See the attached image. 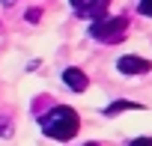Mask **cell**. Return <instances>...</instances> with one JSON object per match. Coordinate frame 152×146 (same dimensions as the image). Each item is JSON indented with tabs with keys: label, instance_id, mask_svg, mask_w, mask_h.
I'll use <instances>...</instances> for the list:
<instances>
[{
	"label": "cell",
	"instance_id": "1",
	"mask_svg": "<svg viewBox=\"0 0 152 146\" xmlns=\"http://www.w3.org/2000/svg\"><path fill=\"white\" fill-rule=\"evenodd\" d=\"M39 125H42V131H45L48 137H54V140H72L75 134H78V128H81V119H78V113H75L72 107L60 104V107H51V110L39 119Z\"/></svg>",
	"mask_w": 152,
	"mask_h": 146
},
{
	"label": "cell",
	"instance_id": "2",
	"mask_svg": "<svg viewBox=\"0 0 152 146\" xmlns=\"http://www.w3.org/2000/svg\"><path fill=\"white\" fill-rule=\"evenodd\" d=\"M125 30H128V18L125 15H113V18H99L96 24H93V39H99V42H104V45H116V42H122L125 39Z\"/></svg>",
	"mask_w": 152,
	"mask_h": 146
},
{
	"label": "cell",
	"instance_id": "3",
	"mask_svg": "<svg viewBox=\"0 0 152 146\" xmlns=\"http://www.w3.org/2000/svg\"><path fill=\"white\" fill-rule=\"evenodd\" d=\"M116 69L122 72V75H143V72L152 69V63L143 60V57H137V54H125V57L116 60Z\"/></svg>",
	"mask_w": 152,
	"mask_h": 146
},
{
	"label": "cell",
	"instance_id": "4",
	"mask_svg": "<svg viewBox=\"0 0 152 146\" xmlns=\"http://www.w3.org/2000/svg\"><path fill=\"white\" fill-rule=\"evenodd\" d=\"M107 3L110 0H72V6H75V12H78L81 18H102V12L107 9Z\"/></svg>",
	"mask_w": 152,
	"mask_h": 146
},
{
	"label": "cell",
	"instance_id": "5",
	"mask_svg": "<svg viewBox=\"0 0 152 146\" xmlns=\"http://www.w3.org/2000/svg\"><path fill=\"white\" fill-rule=\"evenodd\" d=\"M63 84H69V90H75V93H84L90 81H87V75L81 69H66L63 72Z\"/></svg>",
	"mask_w": 152,
	"mask_h": 146
},
{
	"label": "cell",
	"instance_id": "6",
	"mask_svg": "<svg viewBox=\"0 0 152 146\" xmlns=\"http://www.w3.org/2000/svg\"><path fill=\"white\" fill-rule=\"evenodd\" d=\"M131 107H140V104H134V101H113V104H107V107H104V116H116V113L131 110Z\"/></svg>",
	"mask_w": 152,
	"mask_h": 146
},
{
	"label": "cell",
	"instance_id": "7",
	"mask_svg": "<svg viewBox=\"0 0 152 146\" xmlns=\"http://www.w3.org/2000/svg\"><path fill=\"white\" fill-rule=\"evenodd\" d=\"M137 9H140V15H149V18H152V0H140Z\"/></svg>",
	"mask_w": 152,
	"mask_h": 146
},
{
	"label": "cell",
	"instance_id": "8",
	"mask_svg": "<svg viewBox=\"0 0 152 146\" xmlns=\"http://www.w3.org/2000/svg\"><path fill=\"white\" fill-rule=\"evenodd\" d=\"M39 18H42V9H27V21H33V24H36Z\"/></svg>",
	"mask_w": 152,
	"mask_h": 146
},
{
	"label": "cell",
	"instance_id": "9",
	"mask_svg": "<svg viewBox=\"0 0 152 146\" xmlns=\"http://www.w3.org/2000/svg\"><path fill=\"white\" fill-rule=\"evenodd\" d=\"M128 146H152V137H137V140L128 143Z\"/></svg>",
	"mask_w": 152,
	"mask_h": 146
},
{
	"label": "cell",
	"instance_id": "10",
	"mask_svg": "<svg viewBox=\"0 0 152 146\" xmlns=\"http://www.w3.org/2000/svg\"><path fill=\"white\" fill-rule=\"evenodd\" d=\"M0 137H9V119H0Z\"/></svg>",
	"mask_w": 152,
	"mask_h": 146
},
{
	"label": "cell",
	"instance_id": "11",
	"mask_svg": "<svg viewBox=\"0 0 152 146\" xmlns=\"http://www.w3.org/2000/svg\"><path fill=\"white\" fill-rule=\"evenodd\" d=\"M84 146H99V143H84Z\"/></svg>",
	"mask_w": 152,
	"mask_h": 146
}]
</instances>
